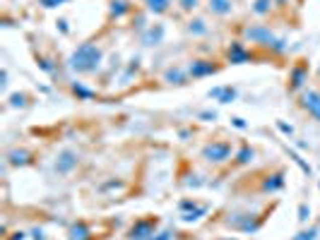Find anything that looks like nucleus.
Masks as SVG:
<instances>
[{
	"label": "nucleus",
	"mask_w": 320,
	"mask_h": 240,
	"mask_svg": "<svg viewBox=\"0 0 320 240\" xmlns=\"http://www.w3.org/2000/svg\"><path fill=\"white\" fill-rule=\"evenodd\" d=\"M270 5H272V0H255V8H253V10L258 12V15H263V12L270 10Z\"/></svg>",
	"instance_id": "16"
},
{
	"label": "nucleus",
	"mask_w": 320,
	"mask_h": 240,
	"mask_svg": "<svg viewBox=\"0 0 320 240\" xmlns=\"http://www.w3.org/2000/svg\"><path fill=\"white\" fill-rule=\"evenodd\" d=\"M166 79H176V84H183V72H181V70H169V72H166Z\"/></svg>",
	"instance_id": "18"
},
{
	"label": "nucleus",
	"mask_w": 320,
	"mask_h": 240,
	"mask_svg": "<svg viewBox=\"0 0 320 240\" xmlns=\"http://www.w3.org/2000/svg\"><path fill=\"white\" fill-rule=\"evenodd\" d=\"M156 230V218H147V221H137L130 233H128V240H149Z\"/></svg>",
	"instance_id": "4"
},
{
	"label": "nucleus",
	"mask_w": 320,
	"mask_h": 240,
	"mask_svg": "<svg viewBox=\"0 0 320 240\" xmlns=\"http://www.w3.org/2000/svg\"><path fill=\"white\" fill-rule=\"evenodd\" d=\"M147 3V10L154 12V15H162V12L169 10V5H171V0H144Z\"/></svg>",
	"instance_id": "11"
},
{
	"label": "nucleus",
	"mask_w": 320,
	"mask_h": 240,
	"mask_svg": "<svg viewBox=\"0 0 320 240\" xmlns=\"http://www.w3.org/2000/svg\"><path fill=\"white\" fill-rule=\"evenodd\" d=\"M70 235H72V240H85V238H87V228H85V223H77V226H72Z\"/></svg>",
	"instance_id": "14"
},
{
	"label": "nucleus",
	"mask_w": 320,
	"mask_h": 240,
	"mask_svg": "<svg viewBox=\"0 0 320 240\" xmlns=\"http://www.w3.org/2000/svg\"><path fill=\"white\" fill-rule=\"evenodd\" d=\"M202 159L210 164H224L231 159V144L229 142H210L202 149Z\"/></svg>",
	"instance_id": "2"
},
{
	"label": "nucleus",
	"mask_w": 320,
	"mask_h": 240,
	"mask_svg": "<svg viewBox=\"0 0 320 240\" xmlns=\"http://www.w3.org/2000/svg\"><path fill=\"white\" fill-rule=\"evenodd\" d=\"M248 58H251V53H248V48H246L241 41L231 44V48H229V60H231L233 65H238V63H246Z\"/></svg>",
	"instance_id": "7"
},
{
	"label": "nucleus",
	"mask_w": 320,
	"mask_h": 240,
	"mask_svg": "<svg viewBox=\"0 0 320 240\" xmlns=\"http://www.w3.org/2000/svg\"><path fill=\"white\" fill-rule=\"evenodd\" d=\"M306 77H308V72H306V67L296 65L294 70H291V84H289V89H301L303 87V82H306Z\"/></svg>",
	"instance_id": "9"
},
{
	"label": "nucleus",
	"mask_w": 320,
	"mask_h": 240,
	"mask_svg": "<svg viewBox=\"0 0 320 240\" xmlns=\"http://www.w3.org/2000/svg\"><path fill=\"white\" fill-rule=\"evenodd\" d=\"M149 240H174V233L171 230H164V233H154Z\"/></svg>",
	"instance_id": "20"
},
{
	"label": "nucleus",
	"mask_w": 320,
	"mask_h": 240,
	"mask_svg": "<svg viewBox=\"0 0 320 240\" xmlns=\"http://www.w3.org/2000/svg\"><path fill=\"white\" fill-rule=\"evenodd\" d=\"M77 164V154L75 152H63L58 156V161H55V171L58 173H70L72 168Z\"/></svg>",
	"instance_id": "6"
},
{
	"label": "nucleus",
	"mask_w": 320,
	"mask_h": 240,
	"mask_svg": "<svg viewBox=\"0 0 320 240\" xmlns=\"http://www.w3.org/2000/svg\"><path fill=\"white\" fill-rule=\"evenodd\" d=\"M101 63V51L94 44H82L70 55V67L77 72H94Z\"/></svg>",
	"instance_id": "1"
},
{
	"label": "nucleus",
	"mask_w": 320,
	"mask_h": 240,
	"mask_svg": "<svg viewBox=\"0 0 320 240\" xmlns=\"http://www.w3.org/2000/svg\"><path fill=\"white\" fill-rule=\"evenodd\" d=\"M188 70H190V75H193V77H205V75L217 72V67L212 65V63H207V60H193Z\"/></svg>",
	"instance_id": "8"
},
{
	"label": "nucleus",
	"mask_w": 320,
	"mask_h": 240,
	"mask_svg": "<svg viewBox=\"0 0 320 240\" xmlns=\"http://www.w3.org/2000/svg\"><path fill=\"white\" fill-rule=\"evenodd\" d=\"M243 34H246V39H248L251 44H263V46H270V48H272V44L277 41L275 36H272V32H270L267 27H263V24H253V27H248Z\"/></svg>",
	"instance_id": "3"
},
{
	"label": "nucleus",
	"mask_w": 320,
	"mask_h": 240,
	"mask_svg": "<svg viewBox=\"0 0 320 240\" xmlns=\"http://www.w3.org/2000/svg\"><path fill=\"white\" fill-rule=\"evenodd\" d=\"M10 161L12 164H24V161H27V152H12Z\"/></svg>",
	"instance_id": "19"
},
{
	"label": "nucleus",
	"mask_w": 320,
	"mask_h": 240,
	"mask_svg": "<svg viewBox=\"0 0 320 240\" xmlns=\"http://www.w3.org/2000/svg\"><path fill=\"white\" fill-rule=\"evenodd\" d=\"M298 214H301V216H298L301 221H306V218L310 216V209H306V204H301V209H298Z\"/></svg>",
	"instance_id": "23"
},
{
	"label": "nucleus",
	"mask_w": 320,
	"mask_h": 240,
	"mask_svg": "<svg viewBox=\"0 0 320 240\" xmlns=\"http://www.w3.org/2000/svg\"><path fill=\"white\" fill-rule=\"evenodd\" d=\"M315 233H318V230H315V228H310V230H303V233H301V235H298L296 240H313V238H315Z\"/></svg>",
	"instance_id": "21"
},
{
	"label": "nucleus",
	"mask_w": 320,
	"mask_h": 240,
	"mask_svg": "<svg viewBox=\"0 0 320 240\" xmlns=\"http://www.w3.org/2000/svg\"><path fill=\"white\" fill-rule=\"evenodd\" d=\"M198 3L200 0H178V5H181V10H195L198 8Z\"/></svg>",
	"instance_id": "17"
},
{
	"label": "nucleus",
	"mask_w": 320,
	"mask_h": 240,
	"mask_svg": "<svg viewBox=\"0 0 320 240\" xmlns=\"http://www.w3.org/2000/svg\"><path fill=\"white\" fill-rule=\"evenodd\" d=\"M251 159H253V149L251 147H243L241 152H238V156H236V164L243 166V164H248Z\"/></svg>",
	"instance_id": "13"
},
{
	"label": "nucleus",
	"mask_w": 320,
	"mask_h": 240,
	"mask_svg": "<svg viewBox=\"0 0 320 240\" xmlns=\"http://www.w3.org/2000/svg\"><path fill=\"white\" fill-rule=\"evenodd\" d=\"M188 32H190V34H205V32H207V27H205V22H200V20H195V22H190V27H188Z\"/></svg>",
	"instance_id": "15"
},
{
	"label": "nucleus",
	"mask_w": 320,
	"mask_h": 240,
	"mask_svg": "<svg viewBox=\"0 0 320 240\" xmlns=\"http://www.w3.org/2000/svg\"><path fill=\"white\" fill-rule=\"evenodd\" d=\"M210 12L214 15H229L231 12V0H210Z\"/></svg>",
	"instance_id": "10"
},
{
	"label": "nucleus",
	"mask_w": 320,
	"mask_h": 240,
	"mask_svg": "<svg viewBox=\"0 0 320 240\" xmlns=\"http://www.w3.org/2000/svg\"><path fill=\"white\" fill-rule=\"evenodd\" d=\"M123 10H125V3H123V0H118V3H113V8H111V15H121Z\"/></svg>",
	"instance_id": "22"
},
{
	"label": "nucleus",
	"mask_w": 320,
	"mask_h": 240,
	"mask_svg": "<svg viewBox=\"0 0 320 240\" xmlns=\"http://www.w3.org/2000/svg\"><path fill=\"white\" fill-rule=\"evenodd\" d=\"M301 106L308 110L313 118L320 123V91L315 89H306L303 94H301Z\"/></svg>",
	"instance_id": "5"
},
{
	"label": "nucleus",
	"mask_w": 320,
	"mask_h": 240,
	"mask_svg": "<svg viewBox=\"0 0 320 240\" xmlns=\"http://www.w3.org/2000/svg\"><path fill=\"white\" fill-rule=\"evenodd\" d=\"M221 240H236V238H221Z\"/></svg>",
	"instance_id": "24"
},
{
	"label": "nucleus",
	"mask_w": 320,
	"mask_h": 240,
	"mask_svg": "<svg viewBox=\"0 0 320 240\" xmlns=\"http://www.w3.org/2000/svg\"><path fill=\"white\" fill-rule=\"evenodd\" d=\"M162 36H164V29L162 27H156V32H154V27L147 32V36H144V44L147 46H156L159 41H162Z\"/></svg>",
	"instance_id": "12"
}]
</instances>
